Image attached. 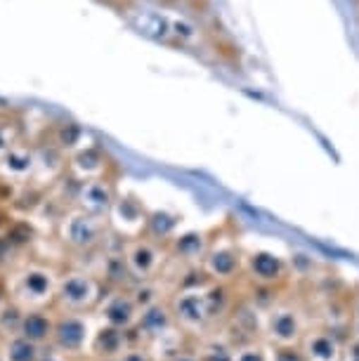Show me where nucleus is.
I'll return each mask as SVG.
<instances>
[{
	"instance_id": "f257e3e1",
	"label": "nucleus",
	"mask_w": 359,
	"mask_h": 361,
	"mask_svg": "<svg viewBox=\"0 0 359 361\" xmlns=\"http://www.w3.org/2000/svg\"><path fill=\"white\" fill-rule=\"evenodd\" d=\"M55 300L62 307H66V312L92 310L102 300L99 281L95 276L85 274V271H69V274L59 279Z\"/></svg>"
},
{
	"instance_id": "9b49d317",
	"label": "nucleus",
	"mask_w": 359,
	"mask_h": 361,
	"mask_svg": "<svg viewBox=\"0 0 359 361\" xmlns=\"http://www.w3.org/2000/svg\"><path fill=\"white\" fill-rule=\"evenodd\" d=\"M140 307L135 305L130 293H114L102 302V319L107 326H116V329L128 331L130 326L138 324Z\"/></svg>"
},
{
	"instance_id": "a211bd4d",
	"label": "nucleus",
	"mask_w": 359,
	"mask_h": 361,
	"mask_svg": "<svg viewBox=\"0 0 359 361\" xmlns=\"http://www.w3.org/2000/svg\"><path fill=\"white\" fill-rule=\"evenodd\" d=\"M40 354H43V350H40L36 343L26 340L24 336H19V333H12V336L5 338L0 359L3 361H38Z\"/></svg>"
},
{
	"instance_id": "c756f323",
	"label": "nucleus",
	"mask_w": 359,
	"mask_h": 361,
	"mask_svg": "<svg viewBox=\"0 0 359 361\" xmlns=\"http://www.w3.org/2000/svg\"><path fill=\"white\" fill-rule=\"evenodd\" d=\"M38 361H66V357H64L62 352H57L55 347H52L50 352H43V354H40V359H38Z\"/></svg>"
},
{
	"instance_id": "5701e85b",
	"label": "nucleus",
	"mask_w": 359,
	"mask_h": 361,
	"mask_svg": "<svg viewBox=\"0 0 359 361\" xmlns=\"http://www.w3.org/2000/svg\"><path fill=\"white\" fill-rule=\"evenodd\" d=\"M199 359L201 361H234V350L229 345H225V343L213 340V343H208L201 350Z\"/></svg>"
},
{
	"instance_id": "412c9836",
	"label": "nucleus",
	"mask_w": 359,
	"mask_h": 361,
	"mask_svg": "<svg viewBox=\"0 0 359 361\" xmlns=\"http://www.w3.org/2000/svg\"><path fill=\"white\" fill-rule=\"evenodd\" d=\"M102 271H104V276L114 283H121L128 274H130L128 262H126V255H109L104 260V269Z\"/></svg>"
},
{
	"instance_id": "bb28decb",
	"label": "nucleus",
	"mask_w": 359,
	"mask_h": 361,
	"mask_svg": "<svg viewBox=\"0 0 359 361\" xmlns=\"http://www.w3.org/2000/svg\"><path fill=\"white\" fill-rule=\"evenodd\" d=\"M272 361H308V359L303 357L300 347L293 345V347H276L272 354Z\"/></svg>"
},
{
	"instance_id": "f3484780",
	"label": "nucleus",
	"mask_w": 359,
	"mask_h": 361,
	"mask_svg": "<svg viewBox=\"0 0 359 361\" xmlns=\"http://www.w3.org/2000/svg\"><path fill=\"white\" fill-rule=\"evenodd\" d=\"M80 203L87 208V213H102L114 206V189L102 180H92L80 189Z\"/></svg>"
},
{
	"instance_id": "9d476101",
	"label": "nucleus",
	"mask_w": 359,
	"mask_h": 361,
	"mask_svg": "<svg viewBox=\"0 0 359 361\" xmlns=\"http://www.w3.org/2000/svg\"><path fill=\"white\" fill-rule=\"evenodd\" d=\"M286 262L279 255L269 253V250H255L248 255L246 260V271L258 286H274L284 281L286 276Z\"/></svg>"
},
{
	"instance_id": "4be33fe9",
	"label": "nucleus",
	"mask_w": 359,
	"mask_h": 361,
	"mask_svg": "<svg viewBox=\"0 0 359 361\" xmlns=\"http://www.w3.org/2000/svg\"><path fill=\"white\" fill-rule=\"evenodd\" d=\"M22 317H24V312L19 310L15 302L3 305V307H0V331L8 333V336H10V331L17 333L19 324H22Z\"/></svg>"
},
{
	"instance_id": "b1692460",
	"label": "nucleus",
	"mask_w": 359,
	"mask_h": 361,
	"mask_svg": "<svg viewBox=\"0 0 359 361\" xmlns=\"http://www.w3.org/2000/svg\"><path fill=\"white\" fill-rule=\"evenodd\" d=\"M133 300H135V305H138L140 310H145L149 307V305H157L161 302L159 300V288H157V283H152V281H142V286H138L133 293Z\"/></svg>"
},
{
	"instance_id": "2eb2a0df",
	"label": "nucleus",
	"mask_w": 359,
	"mask_h": 361,
	"mask_svg": "<svg viewBox=\"0 0 359 361\" xmlns=\"http://www.w3.org/2000/svg\"><path fill=\"white\" fill-rule=\"evenodd\" d=\"M135 326L140 329V333H145V336H149V338L166 336L173 326V310L164 302L149 305V307L140 310L138 324Z\"/></svg>"
},
{
	"instance_id": "f03ea898",
	"label": "nucleus",
	"mask_w": 359,
	"mask_h": 361,
	"mask_svg": "<svg viewBox=\"0 0 359 361\" xmlns=\"http://www.w3.org/2000/svg\"><path fill=\"white\" fill-rule=\"evenodd\" d=\"M92 326L83 312H66L55 317V333H52V347L64 357L80 354L92 340Z\"/></svg>"
},
{
	"instance_id": "39448f33",
	"label": "nucleus",
	"mask_w": 359,
	"mask_h": 361,
	"mask_svg": "<svg viewBox=\"0 0 359 361\" xmlns=\"http://www.w3.org/2000/svg\"><path fill=\"white\" fill-rule=\"evenodd\" d=\"M267 336L274 340L276 347H293L300 343L303 319L291 305H274L267 314Z\"/></svg>"
},
{
	"instance_id": "a878e982",
	"label": "nucleus",
	"mask_w": 359,
	"mask_h": 361,
	"mask_svg": "<svg viewBox=\"0 0 359 361\" xmlns=\"http://www.w3.org/2000/svg\"><path fill=\"white\" fill-rule=\"evenodd\" d=\"M234 361H272V357H267L265 350L258 345H243L234 350Z\"/></svg>"
},
{
	"instance_id": "1a4fd4ad",
	"label": "nucleus",
	"mask_w": 359,
	"mask_h": 361,
	"mask_svg": "<svg viewBox=\"0 0 359 361\" xmlns=\"http://www.w3.org/2000/svg\"><path fill=\"white\" fill-rule=\"evenodd\" d=\"M203 271L208 279L218 283H227L241 271V257L232 246H215L208 248L206 257H203Z\"/></svg>"
},
{
	"instance_id": "6e6552de",
	"label": "nucleus",
	"mask_w": 359,
	"mask_h": 361,
	"mask_svg": "<svg viewBox=\"0 0 359 361\" xmlns=\"http://www.w3.org/2000/svg\"><path fill=\"white\" fill-rule=\"evenodd\" d=\"M298 347L308 361H343V343L331 331H308Z\"/></svg>"
},
{
	"instance_id": "423d86ee",
	"label": "nucleus",
	"mask_w": 359,
	"mask_h": 361,
	"mask_svg": "<svg viewBox=\"0 0 359 361\" xmlns=\"http://www.w3.org/2000/svg\"><path fill=\"white\" fill-rule=\"evenodd\" d=\"M126 262L133 276L142 279V281H149L159 271L161 262H164V253L149 238H135L126 250Z\"/></svg>"
},
{
	"instance_id": "7c9ffc66",
	"label": "nucleus",
	"mask_w": 359,
	"mask_h": 361,
	"mask_svg": "<svg viewBox=\"0 0 359 361\" xmlns=\"http://www.w3.org/2000/svg\"><path fill=\"white\" fill-rule=\"evenodd\" d=\"M10 224H12V220H10L8 210H5L3 206H0V234H3V231H8Z\"/></svg>"
},
{
	"instance_id": "ddd939ff",
	"label": "nucleus",
	"mask_w": 359,
	"mask_h": 361,
	"mask_svg": "<svg viewBox=\"0 0 359 361\" xmlns=\"http://www.w3.org/2000/svg\"><path fill=\"white\" fill-rule=\"evenodd\" d=\"M19 336L36 343L38 347L45 343H52V333H55V317L45 310H29L24 312L22 324H19Z\"/></svg>"
},
{
	"instance_id": "2f4dec72",
	"label": "nucleus",
	"mask_w": 359,
	"mask_h": 361,
	"mask_svg": "<svg viewBox=\"0 0 359 361\" xmlns=\"http://www.w3.org/2000/svg\"><path fill=\"white\" fill-rule=\"evenodd\" d=\"M171 361H201L199 359V354H189V352H180V354H175V357Z\"/></svg>"
},
{
	"instance_id": "aec40b11",
	"label": "nucleus",
	"mask_w": 359,
	"mask_h": 361,
	"mask_svg": "<svg viewBox=\"0 0 359 361\" xmlns=\"http://www.w3.org/2000/svg\"><path fill=\"white\" fill-rule=\"evenodd\" d=\"M203 293H206V305H208V314H211V317H218V314H222V312L227 310L229 295H227V290H225V286H222V283L208 286Z\"/></svg>"
},
{
	"instance_id": "f8f14e48",
	"label": "nucleus",
	"mask_w": 359,
	"mask_h": 361,
	"mask_svg": "<svg viewBox=\"0 0 359 361\" xmlns=\"http://www.w3.org/2000/svg\"><path fill=\"white\" fill-rule=\"evenodd\" d=\"M147 217L145 210L138 201L133 199H121V201H114L111 206V222L123 236H130L135 238L140 231L147 229Z\"/></svg>"
},
{
	"instance_id": "473e14b6",
	"label": "nucleus",
	"mask_w": 359,
	"mask_h": 361,
	"mask_svg": "<svg viewBox=\"0 0 359 361\" xmlns=\"http://www.w3.org/2000/svg\"><path fill=\"white\" fill-rule=\"evenodd\" d=\"M355 336L359 340V302H357V307H355Z\"/></svg>"
},
{
	"instance_id": "c85d7f7f",
	"label": "nucleus",
	"mask_w": 359,
	"mask_h": 361,
	"mask_svg": "<svg viewBox=\"0 0 359 361\" xmlns=\"http://www.w3.org/2000/svg\"><path fill=\"white\" fill-rule=\"evenodd\" d=\"M343 361H359V340L355 338L348 347H343Z\"/></svg>"
},
{
	"instance_id": "6ab92c4d",
	"label": "nucleus",
	"mask_w": 359,
	"mask_h": 361,
	"mask_svg": "<svg viewBox=\"0 0 359 361\" xmlns=\"http://www.w3.org/2000/svg\"><path fill=\"white\" fill-rule=\"evenodd\" d=\"M175 229H178V220H175V215L171 213H154L147 217V231L152 234L154 238H173L175 236Z\"/></svg>"
},
{
	"instance_id": "393cba45",
	"label": "nucleus",
	"mask_w": 359,
	"mask_h": 361,
	"mask_svg": "<svg viewBox=\"0 0 359 361\" xmlns=\"http://www.w3.org/2000/svg\"><path fill=\"white\" fill-rule=\"evenodd\" d=\"M31 236H33V229L29 227V222H12L8 227V231H5V238H8V243L12 248L29 243Z\"/></svg>"
},
{
	"instance_id": "dca6fc26",
	"label": "nucleus",
	"mask_w": 359,
	"mask_h": 361,
	"mask_svg": "<svg viewBox=\"0 0 359 361\" xmlns=\"http://www.w3.org/2000/svg\"><path fill=\"white\" fill-rule=\"evenodd\" d=\"M171 250L175 257L180 260H201L208 253V241L206 236L199 234V231H187V234H178L171 238Z\"/></svg>"
},
{
	"instance_id": "20e7f679",
	"label": "nucleus",
	"mask_w": 359,
	"mask_h": 361,
	"mask_svg": "<svg viewBox=\"0 0 359 361\" xmlns=\"http://www.w3.org/2000/svg\"><path fill=\"white\" fill-rule=\"evenodd\" d=\"M102 222L92 213H71L62 220V241L76 250H90L102 238Z\"/></svg>"
},
{
	"instance_id": "72a5a7b5",
	"label": "nucleus",
	"mask_w": 359,
	"mask_h": 361,
	"mask_svg": "<svg viewBox=\"0 0 359 361\" xmlns=\"http://www.w3.org/2000/svg\"><path fill=\"white\" fill-rule=\"evenodd\" d=\"M0 361H3V359H0Z\"/></svg>"
},
{
	"instance_id": "4468645a",
	"label": "nucleus",
	"mask_w": 359,
	"mask_h": 361,
	"mask_svg": "<svg viewBox=\"0 0 359 361\" xmlns=\"http://www.w3.org/2000/svg\"><path fill=\"white\" fill-rule=\"evenodd\" d=\"M90 347L99 359H118L128 350V331L104 324L92 333Z\"/></svg>"
},
{
	"instance_id": "cd10ccee",
	"label": "nucleus",
	"mask_w": 359,
	"mask_h": 361,
	"mask_svg": "<svg viewBox=\"0 0 359 361\" xmlns=\"http://www.w3.org/2000/svg\"><path fill=\"white\" fill-rule=\"evenodd\" d=\"M116 361H152L145 350H126Z\"/></svg>"
},
{
	"instance_id": "0eeeda50",
	"label": "nucleus",
	"mask_w": 359,
	"mask_h": 361,
	"mask_svg": "<svg viewBox=\"0 0 359 361\" xmlns=\"http://www.w3.org/2000/svg\"><path fill=\"white\" fill-rule=\"evenodd\" d=\"M173 317L187 329H201L211 319L206 305V293L203 290H180L173 298Z\"/></svg>"
},
{
	"instance_id": "7ed1b4c3",
	"label": "nucleus",
	"mask_w": 359,
	"mask_h": 361,
	"mask_svg": "<svg viewBox=\"0 0 359 361\" xmlns=\"http://www.w3.org/2000/svg\"><path fill=\"white\" fill-rule=\"evenodd\" d=\"M59 279L45 264H29L17 279V298L29 305H47L57 295Z\"/></svg>"
}]
</instances>
